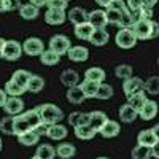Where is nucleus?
<instances>
[{"instance_id": "473e14b6", "label": "nucleus", "mask_w": 159, "mask_h": 159, "mask_svg": "<svg viewBox=\"0 0 159 159\" xmlns=\"http://www.w3.org/2000/svg\"><path fill=\"white\" fill-rule=\"evenodd\" d=\"M40 62L43 65H57L61 62V56H57L56 52H52L51 49H45L40 54Z\"/></svg>"}, {"instance_id": "c756f323", "label": "nucleus", "mask_w": 159, "mask_h": 159, "mask_svg": "<svg viewBox=\"0 0 159 159\" xmlns=\"http://www.w3.org/2000/svg\"><path fill=\"white\" fill-rule=\"evenodd\" d=\"M3 91L7 92V96H10V97H21L25 92V89L22 86H19L18 83H15L13 80H8V81L5 83V89Z\"/></svg>"}, {"instance_id": "c85d7f7f", "label": "nucleus", "mask_w": 159, "mask_h": 159, "mask_svg": "<svg viewBox=\"0 0 159 159\" xmlns=\"http://www.w3.org/2000/svg\"><path fill=\"white\" fill-rule=\"evenodd\" d=\"M18 140H19L21 145H24V147H32V145L38 143L40 135L35 134V130H27V132H24V134L18 135Z\"/></svg>"}, {"instance_id": "c9c22d12", "label": "nucleus", "mask_w": 159, "mask_h": 159, "mask_svg": "<svg viewBox=\"0 0 159 159\" xmlns=\"http://www.w3.org/2000/svg\"><path fill=\"white\" fill-rule=\"evenodd\" d=\"M13 129H15V135H21V134H24V132H27V130H32L29 123L22 118V115L15 116V126H13Z\"/></svg>"}, {"instance_id": "ddd939ff", "label": "nucleus", "mask_w": 159, "mask_h": 159, "mask_svg": "<svg viewBox=\"0 0 159 159\" xmlns=\"http://www.w3.org/2000/svg\"><path fill=\"white\" fill-rule=\"evenodd\" d=\"M119 130H121V127H119V123L113 121V119H107L105 121V124L100 127L99 134L103 137V139H113L119 134Z\"/></svg>"}, {"instance_id": "f03ea898", "label": "nucleus", "mask_w": 159, "mask_h": 159, "mask_svg": "<svg viewBox=\"0 0 159 159\" xmlns=\"http://www.w3.org/2000/svg\"><path fill=\"white\" fill-rule=\"evenodd\" d=\"M115 42H116V45L121 48V49H130V48H134L137 45L139 40L135 38L132 29H119L116 32Z\"/></svg>"}, {"instance_id": "09e8293b", "label": "nucleus", "mask_w": 159, "mask_h": 159, "mask_svg": "<svg viewBox=\"0 0 159 159\" xmlns=\"http://www.w3.org/2000/svg\"><path fill=\"white\" fill-rule=\"evenodd\" d=\"M32 130H35V134H38L40 137L42 135H46V130H48V124H45V123H40V124H37Z\"/></svg>"}, {"instance_id": "49530a36", "label": "nucleus", "mask_w": 159, "mask_h": 159, "mask_svg": "<svg viewBox=\"0 0 159 159\" xmlns=\"http://www.w3.org/2000/svg\"><path fill=\"white\" fill-rule=\"evenodd\" d=\"M142 7H143V0H127V10L130 13L139 11Z\"/></svg>"}, {"instance_id": "7c9ffc66", "label": "nucleus", "mask_w": 159, "mask_h": 159, "mask_svg": "<svg viewBox=\"0 0 159 159\" xmlns=\"http://www.w3.org/2000/svg\"><path fill=\"white\" fill-rule=\"evenodd\" d=\"M45 88V80L42 76H38V75H32L30 80H29V83L27 86H25V91H29V92H40V91H43Z\"/></svg>"}, {"instance_id": "4be33fe9", "label": "nucleus", "mask_w": 159, "mask_h": 159, "mask_svg": "<svg viewBox=\"0 0 159 159\" xmlns=\"http://www.w3.org/2000/svg\"><path fill=\"white\" fill-rule=\"evenodd\" d=\"M38 13H40V8H37L35 5H32L30 2L29 3H22L19 5V15L22 19L25 21H32L38 16Z\"/></svg>"}, {"instance_id": "13d9d810", "label": "nucleus", "mask_w": 159, "mask_h": 159, "mask_svg": "<svg viewBox=\"0 0 159 159\" xmlns=\"http://www.w3.org/2000/svg\"><path fill=\"white\" fill-rule=\"evenodd\" d=\"M151 130H153V132H154V134H156V135L159 137V126H157V124H156V126H154V127H153Z\"/></svg>"}, {"instance_id": "6e6d98bb", "label": "nucleus", "mask_w": 159, "mask_h": 159, "mask_svg": "<svg viewBox=\"0 0 159 159\" xmlns=\"http://www.w3.org/2000/svg\"><path fill=\"white\" fill-rule=\"evenodd\" d=\"M3 45H5V40L0 37V59H2V49H3Z\"/></svg>"}, {"instance_id": "79ce46f5", "label": "nucleus", "mask_w": 159, "mask_h": 159, "mask_svg": "<svg viewBox=\"0 0 159 159\" xmlns=\"http://www.w3.org/2000/svg\"><path fill=\"white\" fill-rule=\"evenodd\" d=\"M132 159H151V148L137 145L132 150Z\"/></svg>"}, {"instance_id": "393cba45", "label": "nucleus", "mask_w": 159, "mask_h": 159, "mask_svg": "<svg viewBox=\"0 0 159 159\" xmlns=\"http://www.w3.org/2000/svg\"><path fill=\"white\" fill-rule=\"evenodd\" d=\"M92 32H94V27H92L88 21L83 22V24L75 25V37H76L78 40H88V42H89Z\"/></svg>"}, {"instance_id": "72a5a7b5", "label": "nucleus", "mask_w": 159, "mask_h": 159, "mask_svg": "<svg viewBox=\"0 0 159 159\" xmlns=\"http://www.w3.org/2000/svg\"><path fill=\"white\" fill-rule=\"evenodd\" d=\"M75 135L80 140H92L96 137V130L91 129L89 126H78L75 127Z\"/></svg>"}, {"instance_id": "bb28decb", "label": "nucleus", "mask_w": 159, "mask_h": 159, "mask_svg": "<svg viewBox=\"0 0 159 159\" xmlns=\"http://www.w3.org/2000/svg\"><path fill=\"white\" fill-rule=\"evenodd\" d=\"M69 123L73 127L78 126H88L89 124V113H81V111H73L69 115Z\"/></svg>"}, {"instance_id": "4d7b16f0", "label": "nucleus", "mask_w": 159, "mask_h": 159, "mask_svg": "<svg viewBox=\"0 0 159 159\" xmlns=\"http://www.w3.org/2000/svg\"><path fill=\"white\" fill-rule=\"evenodd\" d=\"M0 13H7L5 11V0H0Z\"/></svg>"}, {"instance_id": "423d86ee", "label": "nucleus", "mask_w": 159, "mask_h": 159, "mask_svg": "<svg viewBox=\"0 0 159 159\" xmlns=\"http://www.w3.org/2000/svg\"><path fill=\"white\" fill-rule=\"evenodd\" d=\"M2 108L8 116H18L24 111V102L21 97H8Z\"/></svg>"}, {"instance_id": "5fc2aeb1", "label": "nucleus", "mask_w": 159, "mask_h": 159, "mask_svg": "<svg viewBox=\"0 0 159 159\" xmlns=\"http://www.w3.org/2000/svg\"><path fill=\"white\" fill-rule=\"evenodd\" d=\"M111 2V0H96V3L99 5V7H105V8H107L108 7V3Z\"/></svg>"}, {"instance_id": "f257e3e1", "label": "nucleus", "mask_w": 159, "mask_h": 159, "mask_svg": "<svg viewBox=\"0 0 159 159\" xmlns=\"http://www.w3.org/2000/svg\"><path fill=\"white\" fill-rule=\"evenodd\" d=\"M35 110L38 111L40 115V119H42V123L51 126V124H56L59 121L64 119V111L62 108H59L57 105L54 103H42V105H37Z\"/></svg>"}, {"instance_id": "e433bc0d", "label": "nucleus", "mask_w": 159, "mask_h": 159, "mask_svg": "<svg viewBox=\"0 0 159 159\" xmlns=\"http://www.w3.org/2000/svg\"><path fill=\"white\" fill-rule=\"evenodd\" d=\"M113 97V86L111 84H107V83H100L99 88H97V94H96V99H100V100H108Z\"/></svg>"}, {"instance_id": "4468645a", "label": "nucleus", "mask_w": 159, "mask_h": 159, "mask_svg": "<svg viewBox=\"0 0 159 159\" xmlns=\"http://www.w3.org/2000/svg\"><path fill=\"white\" fill-rule=\"evenodd\" d=\"M67 18L72 24L78 25V24H83L88 21V11L81 7H73L70 8V11L67 13Z\"/></svg>"}, {"instance_id": "0eeeda50", "label": "nucleus", "mask_w": 159, "mask_h": 159, "mask_svg": "<svg viewBox=\"0 0 159 159\" xmlns=\"http://www.w3.org/2000/svg\"><path fill=\"white\" fill-rule=\"evenodd\" d=\"M132 32H134L137 40H150V34H151V21H145L140 19L132 25Z\"/></svg>"}, {"instance_id": "dca6fc26", "label": "nucleus", "mask_w": 159, "mask_h": 159, "mask_svg": "<svg viewBox=\"0 0 159 159\" xmlns=\"http://www.w3.org/2000/svg\"><path fill=\"white\" fill-rule=\"evenodd\" d=\"M157 115V103L156 100H147V103L142 107V110L139 111V116L143 121H151L154 119V116Z\"/></svg>"}, {"instance_id": "4c0bfd02", "label": "nucleus", "mask_w": 159, "mask_h": 159, "mask_svg": "<svg viewBox=\"0 0 159 159\" xmlns=\"http://www.w3.org/2000/svg\"><path fill=\"white\" fill-rule=\"evenodd\" d=\"M115 75H116V78H119V80L124 81V80L134 76V70H132V67L129 64H121V65H118V67L115 69Z\"/></svg>"}, {"instance_id": "8fccbe9b", "label": "nucleus", "mask_w": 159, "mask_h": 159, "mask_svg": "<svg viewBox=\"0 0 159 159\" xmlns=\"http://www.w3.org/2000/svg\"><path fill=\"white\" fill-rule=\"evenodd\" d=\"M157 35H159V24H157L154 19H151V34H150V40L156 38Z\"/></svg>"}, {"instance_id": "6ab92c4d", "label": "nucleus", "mask_w": 159, "mask_h": 159, "mask_svg": "<svg viewBox=\"0 0 159 159\" xmlns=\"http://www.w3.org/2000/svg\"><path fill=\"white\" fill-rule=\"evenodd\" d=\"M61 83L65 84L67 88H73V86H78L80 83V75L76 70L73 69H67V70H64L62 75H61Z\"/></svg>"}, {"instance_id": "aec40b11", "label": "nucleus", "mask_w": 159, "mask_h": 159, "mask_svg": "<svg viewBox=\"0 0 159 159\" xmlns=\"http://www.w3.org/2000/svg\"><path fill=\"white\" fill-rule=\"evenodd\" d=\"M110 40V34L105 30V29H94V32H92L89 42L94 45V46H105L108 43Z\"/></svg>"}, {"instance_id": "5701e85b", "label": "nucleus", "mask_w": 159, "mask_h": 159, "mask_svg": "<svg viewBox=\"0 0 159 159\" xmlns=\"http://www.w3.org/2000/svg\"><path fill=\"white\" fill-rule=\"evenodd\" d=\"M54 150H56V154L59 157H62V159H70V157H73L76 154L75 145L70 143V142H64V143L57 145V148H54Z\"/></svg>"}, {"instance_id": "2eb2a0df", "label": "nucleus", "mask_w": 159, "mask_h": 159, "mask_svg": "<svg viewBox=\"0 0 159 159\" xmlns=\"http://www.w3.org/2000/svg\"><path fill=\"white\" fill-rule=\"evenodd\" d=\"M67 134H69L67 127H65L64 124H59V123L48 126V130H46V135L51 140H64L65 137H67Z\"/></svg>"}, {"instance_id": "a19ab883", "label": "nucleus", "mask_w": 159, "mask_h": 159, "mask_svg": "<svg viewBox=\"0 0 159 159\" xmlns=\"http://www.w3.org/2000/svg\"><path fill=\"white\" fill-rule=\"evenodd\" d=\"M143 91H147L148 94H151V96L159 94V76H151V78H148L147 81H145Z\"/></svg>"}, {"instance_id": "e2e57ef3", "label": "nucleus", "mask_w": 159, "mask_h": 159, "mask_svg": "<svg viewBox=\"0 0 159 159\" xmlns=\"http://www.w3.org/2000/svg\"><path fill=\"white\" fill-rule=\"evenodd\" d=\"M65 2H67V3H69V2H70V0H65Z\"/></svg>"}, {"instance_id": "f704fd0d", "label": "nucleus", "mask_w": 159, "mask_h": 159, "mask_svg": "<svg viewBox=\"0 0 159 159\" xmlns=\"http://www.w3.org/2000/svg\"><path fill=\"white\" fill-rule=\"evenodd\" d=\"M30 76H32V73H30V72H27V70H16L15 73H13L11 80L25 89V86H27L29 80H30Z\"/></svg>"}, {"instance_id": "864d4df0", "label": "nucleus", "mask_w": 159, "mask_h": 159, "mask_svg": "<svg viewBox=\"0 0 159 159\" xmlns=\"http://www.w3.org/2000/svg\"><path fill=\"white\" fill-rule=\"evenodd\" d=\"M156 3H157V0H143V7H147V8H153Z\"/></svg>"}, {"instance_id": "39448f33", "label": "nucleus", "mask_w": 159, "mask_h": 159, "mask_svg": "<svg viewBox=\"0 0 159 159\" xmlns=\"http://www.w3.org/2000/svg\"><path fill=\"white\" fill-rule=\"evenodd\" d=\"M22 52H25L27 56H40L45 51V43L38 37H29L24 43H21Z\"/></svg>"}, {"instance_id": "9d476101", "label": "nucleus", "mask_w": 159, "mask_h": 159, "mask_svg": "<svg viewBox=\"0 0 159 159\" xmlns=\"http://www.w3.org/2000/svg\"><path fill=\"white\" fill-rule=\"evenodd\" d=\"M67 19V15L62 10H54V8H48L45 13V21L49 25H62Z\"/></svg>"}, {"instance_id": "f3484780", "label": "nucleus", "mask_w": 159, "mask_h": 159, "mask_svg": "<svg viewBox=\"0 0 159 159\" xmlns=\"http://www.w3.org/2000/svg\"><path fill=\"white\" fill-rule=\"evenodd\" d=\"M147 92L145 91H140V92H134V94H130V96H127V103L130 105L132 108H134L137 113L142 110V107L145 103H147Z\"/></svg>"}, {"instance_id": "ea45409f", "label": "nucleus", "mask_w": 159, "mask_h": 159, "mask_svg": "<svg viewBox=\"0 0 159 159\" xmlns=\"http://www.w3.org/2000/svg\"><path fill=\"white\" fill-rule=\"evenodd\" d=\"M15 116H5L2 121H0V132L3 134H8V135H15Z\"/></svg>"}, {"instance_id": "680f3d73", "label": "nucleus", "mask_w": 159, "mask_h": 159, "mask_svg": "<svg viewBox=\"0 0 159 159\" xmlns=\"http://www.w3.org/2000/svg\"><path fill=\"white\" fill-rule=\"evenodd\" d=\"M30 159H38V157H37V156H34V157H30Z\"/></svg>"}, {"instance_id": "3c124183", "label": "nucleus", "mask_w": 159, "mask_h": 159, "mask_svg": "<svg viewBox=\"0 0 159 159\" xmlns=\"http://www.w3.org/2000/svg\"><path fill=\"white\" fill-rule=\"evenodd\" d=\"M7 92L3 91V89H0V108H2L3 107V105H5V102H7Z\"/></svg>"}, {"instance_id": "37998d69", "label": "nucleus", "mask_w": 159, "mask_h": 159, "mask_svg": "<svg viewBox=\"0 0 159 159\" xmlns=\"http://www.w3.org/2000/svg\"><path fill=\"white\" fill-rule=\"evenodd\" d=\"M105 18H107V24L119 25V21H121V13L113 11V10H105Z\"/></svg>"}, {"instance_id": "052dcab7", "label": "nucleus", "mask_w": 159, "mask_h": 159, "mask_svg": "<svg viewBox=\"0 0 159 159\" xmlns=\"http://www.w3.org/2000/svg\"><path fill=\"white\" fill-rule=\"evenodd\" d=\"M97 159H108V157H103V156H102V157H97Z\"/></svg>"}, {"instance_id": "bf43d9fd", "label": "nucleus", "mask_w": 159, "mask_h": 159, "mask_svg": "<svg viewBox=\"0 0 159 159\" xmlns=\"http://www.w3.org/2000/svg\"><path fill=\"white\" fill-rule=\"evenodd\" d=\"M0 151H2V137H0Z\"/></svg>"}, {"instance_id": "1a4fd4ad", "label": "nucleus", "mask_w": 159, "mask_h": 159, "mask_svg": "<svg viewBox=\"0 0 159 159\" xmlns=\"http://www.w3.org/2000/svg\"><path fill=\"white\" fill-rule=\"evenodd\" d=\"M143 86H145V81H143L142 78H139V76H130V78L124 80L123 91H124L126 96H130V94H134V92L143 91Z\"/></svg>"}, {"instance_id": "de8ad7c7", "label": "nucleus", "mask_w": 159, "mask_h": 159, "mask_svg": "<svg viewBox=\"0 0 159 159\" xmlns=\"http://www.w3.org/2000/svg\"><path fill=\"white\" fill-rule=\"evenodd\" d=\"M19 5V0H5V11H15Z\"/></svg>"}, {"instance_id": "7ed1b4c3", "label": "nucleus", "mask_w": 159, "mask_h": 159, "mask_svg": "<svg viewBox=\"0 0 159 159\" xmlns=\"http://www.w3.org/2000/svg\"><path fill=\"white\" fill-rule=\"evenodd\" d=\"M21 54H22V46L18 40H5V45L2 49V59L13 62V61H18Z\"/></svg>"}, {"instance_id": "9b49d317", "label": "nucleus", "mask_w": 159, "mask_h": 159, "mask_svg": "<svg viewBox=\"0 0 159 159\" xmlns=\"http://www.w3.org/2000/svg\"><path fill=\"white\" fill-rule=\"evenodd\" d=\"M67 56L72 62H84L89 57V49L86 46H81V45H75V46L69 48Z\"/></svg>"}, {"instance_id": "58836bf2", "label": "nucleus", "mask_w": 159, "mask_h": 159, "mask_svg": "<svg viewBox=\"0 0 159 159\" xmlns=\"http://www.w3.org/2000/svg\"><path fill=\"white\" fill-rule=\"evenodd\" d=\"M21 115H22V118L25 119V121L29 123L30 129H34L37 124L42 123V119H40V115H38V111H37L35 108H34V110H27V111H22Z\"/></svg>"}, {"instance_id": "a878e982", "label": "nucleus", "mask_w": 159, "mask_h": 159, "mask_svg": "<svg viewBox=\"0 0 159 159\" xmlns=\"http://www.w3.org/2000/svg\"><path fill=\"white\" fill-rule=\"evenodd\" d=\"M105 70L102 67H89L84 72V80H89V81H96V83H103L105 80Z\"/></svg>"}, {"instance_id": "603ef678", "label": "nucleus", "mask_w": 159, "mask_h": 159, "mask_svg": "<svg viewBox=\"0 0 159 159\" xmlns=\"http://www.w3.org/2000/svg\"><path fill=\"white\" fill-rule=\"evenodd\" d=\"M29 2H30L32 5H35L37 8H40V7H45V5H46V0H29Z\"/></svg>"}, {"instance_id": "c03bdc74", "label": "nucleus", "mask_w": 159, "mask_h": 159, "mask_svg": "<svg viewBox=\"0 0 159 159\" xmlns=\"http://www.w3.org/2000/svg\"><path fill=\"white\" fill-rule=\"evenodd\" d=\"M46 7L48 8H54V10L65 11V8L69 7V3L65 2V0H46Z\"/></svg>"}, {"instance_id": "2f4dec72", "label": "nucleus", "mask_w": 159, "mask_h": 159, "mask_svg": "<svg viewBox=\"0 0 159 159\" xmlns=\"http://www.w3.org/2000/svg\"><path fill=\"white\" fill-rule=\"evenodd\" d=\"M67 100L75 105H80L84 102V96H83L81 89H80V86H73V88L67 89Z\"/></svg>"}, {"instance_id": "f8f14e48", "label": "nucleus", "mask_w": 159, "mask_h": 159, "mask_svg": "<svg viewBox=\"0 0 159 159\" xmlns=\"http://www.w3.org/2000/svg\"><path fill=\"white\" fill-rule=\"evenodd\" d=\"M88 22L94 29H105V25H107L105 10H94V11L88 13Z\"/></svg>"}, {"instance_id": "20e7f679", "label": "nucleus", "mask_w": 159, "mask_h": 159, "mask_svg": "<svg viewBox=\"0 0 159 159\" xmlns=\"http://www.w3.org/2000/svg\"><path fill=\"white\" fill-rule=\"evenodd\" d=\"M48 45L52 52H56L57 56H62V54H67L69 48L72 46V42L65 35H54V37H51Z\"/></svg>"}, {"instance_id": "6e6552de", "label": "nucleus", "mask_w": 159, "mask_h": 159, "mask_svg": "<svg viewBox=\"0 0 159 159\" xmlns=\"http://www.w3.org/2000/svg\"><path fill=\"white\" fill-rule=\"evenodd\" d=\"M137 143L142 145V147L153 148L154 145L159 143V137L154 134L151 129H143V130L139 132V135H137Z\"/></svg>"}, {"instance_id": "412c9836", "label": "nucleus", "mask_w": 159, "mask_h": 159, "mask_svg": "<svg viewBox=\"0 0 159 159\" xmlns=\"http://www.w3.org/2000/svg\"><path fill=\"white\" fill-rule=\"evenodd\" d=\"M100 83H96V81H89V80H83V83H80V89H81L84 99H94L96 94H97V88H99Z\"/></svg>"}, {"instance_id": "a18cd8bd", "label": "nucleus", "mask_w": 159, "mask_h": 159, "mask_svg": "<svg viewBox=\"0 0 159 159\" xmlns=\"http://www.w3.org/2000/svg\"><path fill=\"white\" fill-rule=\"evenodd\" d=\"M107 10H113V11H118V13H123V11L127 10V7H126V3L123 2V0H111V2L108 3V7H107Z\"/></svg>"}, {"instance_id": "cd10ccee", "label": "nucleus", "mask_w": 159, "mask_h": 159, "mask_svg": "<svg viewBox=\"0 0 159 159\" xmlns=\"http://www.w3.org/2000/svg\"><path fill=\"white\" fill-rule=\"evenodd\" d=\"M35 156H37L38 159H54L56 150H54V147H52V145H49V143H42V145L37 148Z\"/></svg>"}, {"instance_id": "a211bd4d", "label": "nucleus", "mask_w": 159, "mask_h": 159, "mask_svg": "<svg viewBox=\"0 0 159 159\" xmlns=\"http://www.w3.org/2000/svg\"><path fill=\"white\" fill-rule=\"evenodd\" d=\"M107 115H105L103 111H91L89 113V127L96 130V134H99L100 127L105 124V121H107Z\"/></svg>"}, {"instance_id": "b1692460", "label": "nucleus", "mask_w": 159, "mask_h": 159, "mask_svg": "<svg viewBox=\"0 0 159 159\" xmlns=\"http://www.w3.org/2000/svg\"><path fill=\"white\" fill-rule=\"evenodd\" d=\"M137 116H139V113L130 107L129 103H124V105H121V108H119V119H121L123 123H134L135 119H137Z\"/></svg>"}]
</instances>
